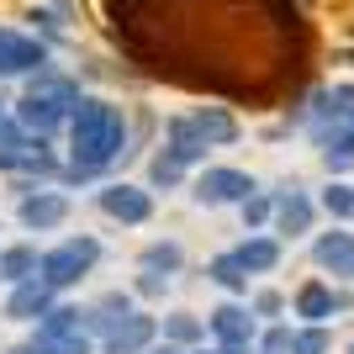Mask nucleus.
<instances>
[{
    "label": "nucleus",
    "mask_w": 354,
    "mask_h": 354,
    "mask_svg": "<svg viewBox=\"0 0 354 354\" xmlns=\"http://www.w3.org/2000/svg\"><path fill=\"white\" fill-rule=\"evenodd\" d=\"M133 148H127V111L101 95H85L80 111L69 117V164L80 169H111L117 159H127Z\"/></svg>",
    "instance_id": "obj_1"
},
{
    "label": "nucleus",
    "mask_w": 354,
    "mask_h": 354,
    "mask_svg": "<svg viewBox=\"0 0 354 354\" xmlns=\"http://www.w3.org/2000/svg\"><path fill=\"white\" fill-rule=\"evenodd\" d=\"M95 259H101V238H64L59 249H43V270H37V281H48L53 291H69V286H80L95 270Z\"/></svg>",
    "instance_id": "obj_2"
},
{
    "label": "nucleus",
    "mask_w": 354,
    "mask_h": 354,
    "mask_svg": "<svg viewBox=\"0 0 354 354\" xmlns=\"http://www.w3.org/2000/svg\"><path fill=\"white\" fill-rule=\"evenodd\" d=\"M259 191V180L249 169H233V164H201V175L191 180V201L196 207H238Z\"/></svg>",
    "instance_id": "obj_3"
},
{
    "label": "nucleus",
    "mask_w": 354,
    "mask_h": 354,
    "mask_svg": "<svg viewBox=\"0 0 354 354\" xmlns=\"http://www.w3.org/2000/svg\"><path fill=\"white\" fill-rule=\"evenodd\" d=\"M207 333L222 354H259V317L249 301H222L207 312Z\"/></svg>",
    "instance_id": "obj_4"
},
{
    "label": "nucleus",
    "mask_w": 354,
    "mask_h": 354,
    "mask_svg": "<svg viewBox=\"0 0 354 354\" xmlns=\"http://www.w3.org/2000/svg\"><path fill=\"white\" fill-rule=\"evenodd\" d=\"M312 222H317V196H307V185L301 180H281L275 185V238H307Z\"/></svg>",
    "instance_id": "obj_5"
},
{
    "label": "nucleus",
    "mask_w": 354,
    "mask_h": 354,
    "mask_svg": "<svg viewBox=\"0 0 354 354\" xmlns=\"http://www.w3.org/2000/svg\"><path fill=\"white\" fill-rule=\"evenodd\" d=\"M95 207H101L111 222H122V227H143V222L153 217V196H148L143 185L111 180V185H101V191H95Z\"/></svg>",
    "instance_id": "obj_6"
},
{
    "label": "nucleus",
    "mask_w": 354,
    "mask_h": 354,
    "mask_svg": "<svg viewBox=\"0 0 354 354\" xmlns=\"http://www.w3.org/2000/svg\"><path fill=\"white\" fill-rule=\"evenodd\" d=\"M312 265L323 270V275H333V281L354 286V233L344 222H333L328 233L312 238Z\"/></svg>",
    "instance_id": "obj_7"
},
{
    "label": "nucleus",
    "mask_w": 354,
    "mask_h": 354,
    "mask_svg": "<svg viewBox=\"0 0 354 354\" xmlns=\"http://www.w3.org/2000/svg\"><path fill=\"white\" fill-rule=\"evenodd\" d=\"M37 69H48V43L0 27V80H11V74H37Z\"/></svg>",
    "instance_id": "obj_8"
},
{
    "label": "nucleus",
    "mask_w": 354,
    "mask_h": 354,
    "mask_svg": "<svg viewBox=\"0 0 354 354\" xmlns=\"http://www.w3.org/2000/svg\"><path fill=\"white\" fill-rule=\"evenodd\" d=\"M16 222L32 227V233H53V227L69 222V196L64 191H27L21 207H16Z\"/></svg>",
    "instance_id": "obj_9"
},
{
    "label": "nucleus",
    "mask_w": 354,
    "mask_h": 354,
    "mask_svg": "<svg viewBox=\"0 0 354 354\" xmlns=\"http://www.w3.org/2000/svg\"><path fill=\"white\" fill-rule=\"evenodd\" d=\"M153 339H159V317L133 307V312H127V317H122V323L101 339V354H143Z\"/></svg>",
    "instance_id": "obj_10"
},
{
    "label": "nucleus",
    "mask_w": 354,
    "mask_h": 354,
    "mask_svg": "<svg viewBox=\"0 0 354 354\" xmlns=\"http://www.w3.org/2000/svg\"><path fill=\"white\" fill-rule=\"evenodd\" d=\"M27 95H37V101H48L53 111H64V117H74L80 111V80H69V74H59V69H37V74H27Z\"/></svg>",
    "instance_id": "obj_11"
},
{
    "label": "nucleus",
    "mask_w": 354,
    "mask_h": 354,
    "mask_svg": "<svg viewBox=\"0 0 354 354\" xmlns=\"http://www.w3.org/2000/svg\"><path fill=\"white\" fill-rule=\"evenodd\" d=\"M164 153H169V159H180L185 169H191V164H207L212 143L201 138V127H196L191 117H169V122H164Z\"/></svg>",
    "instance_id": "obj_12"
},
{
    "label": "nucleus",
    "mask_w": 354,
    "mask_h": 354,
    "mask_svg": "<svg viewBox=\"0 0 354 354\" xmlns=\"http://www.w3.org/2000/svg\"><path fill=\"white\" fill-rule=\"evenodd\" d=\"M291 312L301 317V323H328V317L344 312V301H339V291H333L328 281H301L296 296H291Z\"/></svg>",
    "instance_id": "obj_13"
},
{
    "label": "nucleus",
    "mask_w": 354,
    "mask_h": 354,
    "mask_svg": "<svg viewBox=\"0 0 354 354\" xmlns=\"http://www.w3.org/2000/svg\"><path fill=\"white\" fill-rule=\"evenodd\" d=\"M53 286L48 281H21V286H11V296H6V317L11 323H37V317H48L53 312Z\"/></svg>",
    "instance_id": "obj_14"
},
{
    "label": "nucleus",
    "mask_w": 354,
    "mask_h": 354,
    "mask_svg": "<svg viewBox=\"0 0 354 354\" xmlns=\"http://www.w3.org/2000/svg\"><path fill=\"white\" fill-rule=\"evenodd\" d=\"M307 138H312V148H317V153H349V159H354V111L307 122Z\"/></svg>",
    "instance_id": "obj_15"
},
{
    "label": "nucleus",
    "mask_w": 354,
    "mask_h": 354,
    "mask_svg": "<svg viewBox=\"0 0 354 354\" xmlns=\"http://www.w3.org/2000/svg\"><path fill=\"white\" fill-rule=\"evenodd\" d=\"M233 254L243 259V270H249V275H275L286 249H281V238H270V233H249Z\"/></svg>",
    "instance_id": "obj_16"
},
{
    "label": "nucleus",
    "mask_w": 354,
    "mask_h": 354,
    "mask_svg": "<svg viewBox=\"0 0 354 354\" xmlns=\"http://www.w3.org/2000/svg\"><path fill=\"white\" fill-rule=\"evenodd\" d=\"M191 122L201 127V138H207L212 148H233V143H238V133H243V127H238V117L227 111V106H196Z\"/></svg>",
    "instance_id": "obj_17"
},
{
    "label": "nucleus",
    "mask_w": 354,
    "mask_h": 354,
    "mask_svg": "<svg viewBox=\"0 0 354 354\" xmlns=\"http://www.w3.org/2000/svg\"><path fill=\"white\" fill-rule=\"evenodd\" d=\"M37 270H43V249H37V243H16V249H0V281H6V286L37 281Z\"/></svg>",
    "instance_id": "obj_18"
},
{
    "label": "nucleus",
    "mask_w": 354,
    "mask_h": 354,
    "mask_svg": "<svg viewBox=\"0 0 354 354\" xmlns=\"http://www.w3.org/2000/svg\"><path fill=\"white\" fill-rule=\"evenodd\" d=\"M16 122H21L27 133H37V138H53L59 127H69V117L53 111L48 101H37V95H21V101H16Z\"/></svg>",
    "instance_id": "obj_19"
},
{
    "label": "nucleus",
    "mask_w": 354,
    "mask_h": 354,
    "mask_svg": "<svg viewBox=\"0 0 354 354\" xmlns=\"http://www.w3.org/2000/svg\"><path fill=\"white\" fill-rule=\"evenodd\" d=\"M74 333H85V307H59V301H53V312L37 317V333H32V339L53 344V339H74Z\"/></svg>",
    "instance_id": "obj_20"
},
{
    "label": "nucleus",
    "mask_w": 354,
    "mask_h": 354,
    "mask_svg": "<svg viewBox=\"0 0 354 354\" xmlns=\"http://www.w3.org/2000/svg\"><path fill=\"white\" fill-rule=\"evenodd\" d=\"M207 281H212V286H222L227 296H249V281H254V275L243 270V259L227 249V254H217V259L207 265Z\"/></svg>",
    "instance_id": "obj_21"
},
{
    "label": "nucleus",
    "mask_w": 354,
    "mask_h": 354,
    "mask_svg": "<svg viewBox=\"0 0 354 354\" xmlns=\"http://www.w3.org/2000/svg\"><path fill=\"white\" fill-rule=\"evenodd\" d=\"M138 265L153 270V275H180V270H185V249H180L175 238H153V243H143Z\"/></svg>",
    "instance_id": "obj_22"
},
{
    "label": "nucleus",
    "mask_w": 354,
    "mask_h": 354,
    "mask_svg": "<svg viewBox=\"0 0 354 354\" xmlns=\"http://www.w3.org/2000/svg\"><path fill=\"white\" fill-rule=\"evenodd\" d=\"M164 339L180 344V349H201V339H207V317H196V312H169V317H164Z\"/></svg>",
    "instance_id": "obj_23"
},
{
    "label": "nucleus",
    "mask_w": 354,
    "mask_h": 354,
    "mask_svg": "<svg viewBox=\"0 0 354 354\" xmlns=\"http://www.w3.org/2000/svg\"><path fill=\"white\" fill-rule=\"evenodd\" d=\"M317 212H328L333 222H354V185L328 175V185L317 191Z\"/></svg>",
    "instance_id": "obj_24"
},
{
    "label": "nucleus",
    "mask_w": 354,
    "mask_h": 354,
    "mask_svg": "<svg viewBox=\"0 0 354 354\" xmlns=\"http://www.w3.org/2000/svg\"><path fill=\"white\" fill-rule=\"evenodd\" d=\"M238 217H243V233H259L265 222H275V191H254L249 201H238Z\"/></svg>",
    "instance_id": "obj_25"
},
{
    "label": "nucleus",
    "mask_w": 354,
    "mask_h": 354,
    "mask_svg": "<svg viewBox=\"0 0 354 354\" xmlns=\"http://www.w3.org/2000/svg\"><path fill=\"white\" fill-rule=\"evenodd\" d=\"M291 354H333V328L328 323H301L291 339Z\"/></svg>",
    "instance_id": "obj_26"
},
{
    "label": "nucleus",
    "mask_w": 354,
    "mask_h": 354,
    "mask_svg": "<svg viewBox=\"0 0 354 354\" xmlns=\"http://www.w3.org/2000/svg\"><path fill=\"white\" fill-rule=\"evenodd\" d=\"M180 180H185V164L180 159H169V153H153V164H148V185H159V191H175Z\"/></svg>",
    "instance_id": "obj_27"
},
{
    "label": "nucleus",
    "mask_w": 354,
    "mask_h": 354,
    "mask_svg": "<svg viewBox=\"0 0 354 354\" xmlns=\"http://www.w3.org/2000/svg\"><path fill=\"white\" fill-rule=\"evenodd\" d=\"M291 339H296V328H291V323H270V328H259V354H291Z\"/></svg>",
    "instance_id": "obj_28"
},
{
    "label": "nucleus",
    "mask_w": 354,
    "mask_h": 354,
    "mask_svg": "<svg viewBox=\"0 0 354 354\" xmlns=\"http://www.w3.org/2000/svg\"><path fill=\"white\" fill-rule=\"evenodd\" d=\"M249 307H254V317H259V323H281V317H286V296H281V291H254Z\"/></svg>",
    "instance_id": "obj_29"
},
{
    "label": "nucleus",
    "mask_w": 354,
    "mask_h": 354,
    "mask_svg": "<svg viewBox=\"0 0 354 354\" xmlns=\"http://www.w3.org/2000/svg\"><path fill=\"white\" fill-rule=\"evenodd\" d=\"M43 349L48 354H95V344H90V333H74V339H53V344H43Z\"/></svg>",
    "instance_id": "obj_30"
},
{
    "label": "nucleus",
    "mask_w": 354,
    "mask_h": 354,
    "mask_svg": "<svg viewBox=\"0 0 354 354\" xmlns=\"http://www.w3.org/2000/svg\"><path fill=\"white\" fill-rule=\"evenodd\" d=\"M169 281H175V275H153V270H143L133 291H138V296H164V291H169Z\"/></svg>",
    "instance_id": "obj_31"
},
{
    "label": "nucleus",
    "mask_w": 354,
    "mask_h": 354,
    "mask_svg": "<svg viewBox=\"0 0 354 354\" xmlns=\"http://www.w3.org/2000/svg\"><path fill=\"white\" fill-rule=\"evenodd\" d=\"M143 354H191V349H180V344H169V339H164V344H159V339H153V344H148V349H143Z\"/></svg>",
    "instance_id": "obj_32"
},
{
    "label": "nucleus",
    "mask_w": 354,
    "mask_h": 354,
    "mask_svg": "<svg viewBox=\"0 0 354 354\" xmlns=\"http://www.w3.org/2000/svg\"><path fill=\"white\" fill-rule=\"evenodd\" d=\"M6 354H48V349H43V344H32V339H27V344H16V349H6Z\"/></svg>",
    "instance_id": "obj_33"
},
{
    "label": "nucleus",
    "mask_w": 354,
    "mask_h": 354,
    "mask_svg": "<svg viewBox=\"0 0 354 354\" xmlns=\"http://www.w3.org/2000/svg\"><path fill=\"white\" fill-rule=\"evenodd\" d=\"M191 354H222V349H217V344H212V349H191Z\"/></svg>",
    "instance_id": "obj_34"
},
{
    "label": "nucleus",
    "mask_w": 354,
    "mask_h": 354,
    "mask_svg": "<svg viewBox=\"0 0 354 354\" xmlns=\"http://www.w3.org/2000/svg\"><path fill=\"white\" fill-rule=\"evenodd\" d=\"M0 122H6V101H0Z\"/></svg>",
    "instance_id": "obj_35"
},
{
    "label": "nucleus",
    "mask_w": 354,
    "mask_h": 354,
    "mask_svg": "<svg viewBox=\"0 0 354 354\" xmlns=\"http://www.w3.org/2000/svg\"><path fill=\"white\" fill-rule=\"evenodd\" d=\"M349 354H354V344H349Z\"/></svg>",
    "instance_id": "obj_36"
}]
</instances>
